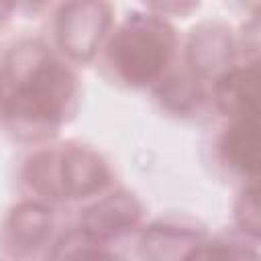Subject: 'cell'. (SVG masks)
<instances>
[{
	"instance_id": "obj_1",
	"label": "cell",
	"mask_w": 261,
	"mask_h": 261,
	"mask_svg": "<svg viewBox=\"0 0 261 261\" xmlns=\"http://www.w3.org/2000/svg\"><path fill=\"white\" fill-rule=\"evenodd\" d=\"M4 118L33 133L53 130L75 98L73 73L39 43H27L8 55Z\"/></svg>"
},
{
	"instance_id": "obj_2",
	"label": "cell",
	"mask_w": 261,
	"mask_h": 261,
	"mask_svg": "<svg viewBox=\"0 0 261 261\" xmlns=\"http://www.w3.org/2000/svg\"><path fill=\"white\" fill-rule=\"evenodd\" d=\"M175 47L173 29L157 16H130L108 45L110 67L133 86H143L161 75Z\"/></svg>"
},
{
	"instance_id": "obj_3",
	"label": "cell",
	"mask_w": 261,
	"mask_h": 261,
	"mask_svg": "<svg viewBox=\"0 0 261 261\" xmlns=\"http://www.w3.org/2000/svg\"><path fill=\"white\" fill-rule=\"evenodd\" d=\"M27 181L35 192L51 198H82L108 184V167L88 149L45 151L29 161Z\"/></svg>"
},
{
	"instance_id": "obj_4",
	"label": "cell",
	"mask_w": 261,
	"mask_h": 261,
	"mask_svg": "<svg viewBox=\"0 0 261 261\" xmlns=\"http://www.w3.org/2000/svg\"><path fill=\"white\" fill-rule=\"evenodd\" d=\"M110 24L104 0H71L61 6L55 22L61 49L73 59H90Z\"/></svg>"
},
{
	"instance_id": "obj_5",
	"label": "cell",
	"mask_w": 261,
	"mask_h": 261,
	"mask_svg": "<svg viewBox=\"0 0 261 261\" xmlns=\"http://www.w3.org/2000/svg\"><path fill=\"white\" fill-rule=\"evenodd\" d=\"M141 218V206L135 198L128 194H114L100 202H96L92 208L86 210V214L80 220V230L96 241L104 243L108 239H114L126 230H130Z\"/></svg>"
},
{
	"instance_id": "obj_6",
	"label": "cell",
	"mask_w": 261,
	"mask_h": 261,
	"mask_svg": "<svg viewBox=\"0 0 261 261\" xmlns=\"http://www.w3.org/2000/svg\"><path fill=\"white\" fill-rule=\"evenodd\" d=\"M216 104L230 116H251L261 112V65L253 63L241 69L224 71L218 77Z\"/></svg>"
},
{
	"instance_id": "obj_7",
	"label": "cell",
	"mask_w": 261,
	"mask_h": 261,
	"mask_svg": "<svg viewBox=\"0 0 261 261\" xmlns=\"http://www.w3.org/2000/svg\"><path fill=\"white\" fill-rule=\"evenodd\" d=\"M224 161L247 175L261 173V112L241 116L222 137Z\"/></svg>"
},
{
	"instance_id": "obj_8",
	"label": "cell",
	"mask_w": 261,
	"mask_h": 261,
	"mask_svg": "<svg viewBox=\"0 0 261 261\" xmlns=\"http://www.w3.org/2000/svg\"><path fill=\"white\" fill-rule=\"evenodd\" d=\"M51 232V210L41 204L18 206L6 224V243L16 251H31L45 243Z\"/></svg>"
},
{
	"instance_id": "obj_9",
	"label": "cell",
	"mask_w": 261,
	"mask_h": 261,
	"mask_svg": "<svg viewBox=\"0 0 261 261\" xmlns=\"http://www.w3.org/2000/svg\"><path fill=\"white\" fill-rule=\"evenodd\" d=\"M190 61L194 69H198L202 75L220 71L224 63L230 61V37L226 35V31L216 24L206 27V31H200V35L194 37Z\"/></svg>"
},
{
	"instance_id": "obj_10",
	"label": "cell",
	"mask_w": 261,
	"mask_h": 261,
	"mask_svg": "<svg viewBox=\"0 0 261 261\" xmlns=\"http://www.w3.org/2000/svg\"><path fill=\"white\" fill-rule=\"evenodd\" d=\"M234 216L247 234L261 239V181L253 184L241 194Z\"/></svg>"
},
{
	"instance_id": "obj_11",
	"label": "cell",
	"mask_w": 261,
	"mask_h": 261,
	"mask_svg": "<svg viewBox=\"0 0 261 261\" xmlns=\"http://www.w3.org/2000/svg\"><path fill=\"white\" fill-rule=\"evenodd\" d=\"M145 2H149L151 6H155L159 10H165V12H169V10L186 12L196 4V0H145Z\"/></svg>"
}]
</instances>
